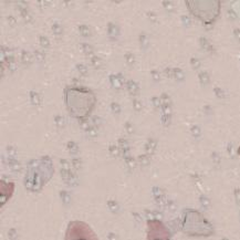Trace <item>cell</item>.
I'll return each mask as SVG.
<instances>
[{"label": "cell", "instance_id": "obj_28", "mask_svg": "<svg viewBox=\"0 0 240 240\" xmlns=\"http://www.w3.org/2000/svg\"><path fill=\"white\" fill-rule=\"evenodd\" d=\"M124 128H125V131L128 134H133L134 133V126H133V124L131 122H126L125 125H124Z\"/></svg>", "mask_w": 240, "mask_h": 240}, {"label": "cell", "instance_id": "obj_7", "mask_svg": "<svg viewBox=\"0 0 240 240\" xmlns=\"http://www.w3.org/2000/svg\"><path fill=\"white\" fill-rule=\"evenodd\" d=\"M20 58H21V62L22 64L24 65V66H29L30 64L32 63V57H31V54L29 53L28 51H24V50H22L21 51V54H20Z\"/></svg>", "mask_w": 240, "mask_h": 240}, {"label": "cell", "instance_id": "obj_32", "mask_svg": "<svg viewBox=\"0 0 240 240\" xmlns=\"http://www.w3.org/2000/svg\"><path fill=\"white\" fill-rule=\"evenodd\" d=\"M7 152L11 157L16 156V153H17V151H16V148H14V146H7Z\"/></svg>", "mask_w": 240, "mask_h": 240}, {"label": "cell", "instance_id": "obj_11", "mask_svg": "<svg viewBox=\"0 0 240 240\" xmlns=\"http://www.w3.org/2000/svg\"><path fill=\"white\" fill-rule=\"evenodd\" d=\"M10 185H11V183H8V187H10ZM14 191V189L8 191V188H7V194L9 195V197H11V196H12ZM5 200H6V198H5V183H3V182H1V206L5 205Z\"/></svg>", "mask_w": 240, "mask_h": 240}, {"label": "cell", "instance_id": "obj_16", "mask_svg": "<svg viewBox=\"0 0 240 240\" xmlns=\"http://www.w3.org/2000/svg\"><path fill=\"white\" fill-rule=\"evenodd\" d=\"M79 31H80L81 35H82V37H85V38H87V37L91 35V29L89 28L86 24H81V26L79 27Z\"/></svg>", "mask_w": 240, "mask_h": 240}, {"label": "cell", "instance_id": "obj_33", "mask_svg": "<svg viewBox=\"0 0 240 240\" xmlns=\"http://www.w3.org/2000/svg\"><path fill=\"white\" fill-rule=\"evenodd\" d=\"M7 21L9 22L10 26H16V24H17V20H16V18H14V16H8Z\"/></svg>", "mask_w": 240, "mask_h": 240}, {"label": "cell", "instance_id": "obj_9", "mask_svg": "<svg viewBox=\"0 0 240 240\" xmlns=\"http://www.w3.org/2000/svg\"><path fill=\"white\" fill-rule=\"evenodd\" d=\"M5 63L7 65V69L14 72L17 69V64H16V60H14V56H9V57H5Z\"/></svg>", "mask_w": 240, "mask_h": 240}, {"label": "cell", "instance_id": "obj_25", "mask_svg": "<svg viewBox=\"0 0 240 240\" xmlns=\"http://www.w3.org/2000/svg\"><path fill=\"white\" fill-rule=\"evenodd\" d=\"M111 110H112V112H113L114 114H120L121 111H122L121 105L119 103H116V102H112V103H111Z\"/></svg>", "mask_w": 240, "mask_h": 240}, {"label": "cell", "instance_id": "obj_4", "mask_svg": "<svg viewBox=\"0 0 240 240\" xmlns=\"http://www.w3.org/2000/svg\"><path fill=\"white\" fill-rule=\"evenodd\" d=\"M107 35H108L111 40H116L119 35H120L119 27L115 23H113V22H108L107 23Z\"/></svg>", "mask_w": 240, "mask_h": 240}, {"label": "cell", "instance_id": "obj_5", "mask_svg": "<svg viewBox=\"0 0 240 240\" xmlns=\"http://www.w3.org/2000/svg\"><path fill=\"white\" fill-rule=\"evenodd\" d=\"M126 89H127V91H128V93H129L132 96H136V95H138V93H140V86H138V84H137L135 81H133V80H128V81H126Z\"/></svg>", "mask_w": 240, "mask_h": 240}, {"label": "cell", "instance_id": "obj_1", "mask_svg": "<svg viewBox=\"0 0 240 240\" xmlns=\"http://www.w3.org/2000/svg\"><path fill=\"white\" fill-rule=\"evenodd\" d=\"M64 103L71 116L77 120H85L96 104V96L89 87L71 85L64 89Z\"/></svg>", "mask_w": 240, "mask_h": 240}, {"label": "cell", "instance_id": "obj_42", "mask_svg": "<svg viewBox=\"0 0 240 240\" xmlns=\"http://www.w3.org/2000/svg\"><path fill=\"white\" fill-rule=\"evenodd\" d=\"M164 3V6H165V8L166 9H168V10H172V5H170L169 2H163Z\"/></svg>", "mask_w": 240, "mask_h": 240}, {"label": "cell", "instance_id": "obj_15", "mask_svg": "<svg viewBox=\"0 0 240 240\" xmlns=\"http://www.w3.org/2000/svg\"><path fill=\"white\" fill-rule=\"evenodd\" d=\"M52 31H53V33H54L56 37H60V35H62V32H63V29H62L61 23L54 22V23L52 24Z\"/></svg>", "mask_w": 240, "mask_h": 240}, {"label": "cell", "instance_id": "obj_20", "mask_svg": "<svg viewBox=\"0 0 240 240\" xmlns=\"http://www.w3.org/2000/svg\"><path fill=\"white\" fill-rule=\"evenodd\" d=\"M54 123L58 127H63L65 125V119L62 115H56L54 116Z\"/></svg>", "mask_w": 240, "mask_h": 240}, {"label": "cell", "instance_id": "obj_43", "mask_svg": "<svg viewBox=\"0 0 240 240\" xmlns=\"http://www.w3.org/2000/svg\"><path fill=\"white\" fill-rule=\"evenodd\" d=\"M108 205H110V207H111L112 209H117V206H116V204H115V203H112V201H110V203H108Z\"/></svg>", "mask_w": 240, "mask_h": 240}, {"label": "cell", "instance_id": "obj_21", "mask_svg": "<svg viewBox=\"0 0 240 240\" xmlns=\"http://www.w3.org/2000/svg\"><path fill=\"white\" fill-rule=\"evenodd\" d=\"M79 124H80V127L82 128V129H84L85 132H87L90 128H91V124H90V122L87 121V119H85V120H80L79 121Z\"/></svg>", "mask_w": 240, "mask_h": 240}, {"label": "cell", "instance_id": "obj_12", "mask_svg": "<svg viewBox=\"0 0 240 240\" xmlns=\"http://www.w3.org/2000/svg\"><path fill=\"white\" fill-rule=\"evenodd\" d=\"M91 64L93 68H95V69H98V70L103 68V61H102V59L99 57H96V56L91 57Z\"/></svg>", "mask_w": 240, "mask_h": 240}, {"label": "cell", "instance_id": "obj_38", "mask_svg": "<svg viewBox=\"0 0 240 240\" xmlns=\"http://www.w3.org/2000/svg\"><path fill=\"white\" fill-rule=\"evenodd\" d=\"M174 73H175V77H176L177 79H182L183 78V73H182V71L178 70V69H175L174 70Z\"/></svg>", "mask_w": 240, "mask_h": 240}, {"label": "cell", "instance_id": "obj_27", "mask_svg": "<svg viewBox=\"0 0 240 240\" xmlns=\"http://www.w3.org/2000/svg\"><path fill=\"white\" fill-rule=\"evenodd\" d=\"M87 134H89V136L90 137H96L98 135H99V131H98V127L95 126H92L87 132H86Z\"/></svg>", "mask_w": 240, "mask_h": 240}, {"label": "cell", "instance_id": "obj_14", "mask_svg": "<svg viewBox=\"0 0 240 240\" xmlns=\"http://www.w3.org/2000/svg\"><path fill=\"white\" fill-rule=\"evenodd\" d=\"M80 49H81V51H83L86 56H92L93 54V51H94L93 48H92L89 43H82V44H80Z\"/></svg>", "mask_w": 240, "mask_h": 240}, {"label": "cell", "instance_id": "obj_41", "mask_svg": "<svg viewBox=\"0 0 240 240\" xmlns=\"http://www.w3.org/2000/svg\"><path fill=\"white\" fill-rule=\"evenodd\" d=\"M73 164L75 165V167H80V165H81V161L80 159H73Z\"/></svg>", "mask_w": 240, "mask_h": 240}, {"label": "cell", "instance_id": "obj_36", "mask_svg": "<svg viewBox=\"0 0 240 240\" xmlns=\"http://www.w3.org/2000/svg\"><path fill=\"white\" fill-rule=\"evenodd\" d=\"M147 17H148L149 19L152 20V21H155L156 19H157V17H156V14H154V12H152V11H148V12H147Z\"/></svg>", "mask_w": 240, "mask_h": 240}, {"label": "cell", "instance_id": "obj_39", "mask_svg": "<svg viewBox=\"0 0 240 240\" xmlns=\"http://www.w3.org/2000/svg\"><path fill=\"white\" fill-rule=\"evenodd\" d=\"M152 102H153V105L155 106V107H159V105H161V102H159V100L157 99V98H153Z\"/></svg>", "mask_w": 240, "mask_h": 240}, {"label": "cell", "instance_id": "obj_22", "mask_svg": "<svg viewBox=\"0 0 240 240\" xmlns=\"http://www.w3.org/2000/svg\"><path fill=\"white\" fill-rule=\"evenodd\" d=\"M39 42H40V45H41L42 48L48 49V48L50 47L49 39H48L47 37H44V35H40V37H39Z\"/></svg>", "mask_w": 240, "mask_h": 240}, {"label": "cell", "instance_id": "obj_17", "mask_svg": "<svg viewBox=\"0 0 240 240\" xmlns=\"http://www.w3.org/2000/svg\"><path fill=\"white\" fill-rule=\"evenodd\" d=\"M138 40H140V45H141L143 49L145 50L148 45V39H147V35H145L144 32H142L140 37H138Z\"/></svg>", "mask_w": 240, "mask_h": 240}, {"label": "cell", "instance_id": "obj_13", "mask_svg": "<svg viewBox=\"0 0 240 240\" xmlns=\"http://www.w3.org/2000/svg\"><path fill=\"white\" fill-rule=\"evenodd\" d=\"M33 54H35V60H37L39 63H42L43 61L45 60V53H44V51H42V50L35 49V51H33Z\"/></svg>", "mask_w": 240, "mask_h": 240}, {"label": "cell", "instance_id": "obj_45", "mask_svg": "<svg viewBox=\"0 0 240 240\" xmlns=\"http://www.w3.org/2000/svg\"><path fill=\"white\" fill-rule=\"evenodd\" d=\"M61 164L63 165V167H66V165H68V162H66V161H64V159H62V161H61Z\"/></svg>", "mask_w": 240, "mask_h": 240}, {"label": "cell", "instance_id": "obj_30", "mask_svg": "<svg viewBox=\"0 0 240 240\" xmlns=\"http://www.w3.org/2000/svg\"><path fill=\"white\" fill-rule=\"evenodd\" d=\"M110 153L112 154L113 156H119L120 155V148L117 147V146H115V145H111L110 146Z\"/></svg>", "mask_w": 240, "mask_h": 240}, {"label": "cell", "instance_id": "obj_2", "mask_svg": "<svg viewBox=\"0 0 240 240\" xmlns=\"http://www.w3.org/2000/svg\"><path fill=\"white\" fill-rule=\"evenodd\" d=\"M64 240H100L89 224L82 220H72L68 224Z\"/></svg>", "mask_w": 240, "mask_h": 240}, {"label": "cell", "instance_id": "obj_24", "mask_svg": "<svg viewBox=\"0 0 240 240\" xmlns=\"http://www.w3.org/2000/svg\"><path fill=\"white\" fill-rule=\"evenodd\" d=\"M66 146H68V149L70 151V152H71V153H72V154H74V153H77V152H78V151H79V146H78V145H77V143H74V142H72V141H71V142H69Z\"/></svg>", "mask_w": 240, "mask_h": 240}, {"label": "cell", "instance_id": "obj_26", "mask_svg": "<svg viewBox=\"0 0 240 240\" xmlns=\"http://www.w3.org/2000/svg\"><path fill=\"white\" fill-rule=\"evenodd\" d=\"M133 107H134V110L136 111V112H141L142 110H143L142 102H141V101H138V100L134 99V100H133Z\"/></svg>", "mask_w": 240, "mask_h": 240}, {"label": "cell", "instance_id": "obj_40", "mask_svg": "<svg viewBox=\"0 0 240 240\" xmlns=\"http://www.w3.org/2000/svg\"><path fill=\"white\" fill-rule=\"evenodd\" d=\"M200 81H201L203 83H207V81H208V77H207V74H206V73L200 74Z\"/></svg>", "mask_w": 240, "mask_h": 240}, {"label": "cell", "instance_id": "obj_35", "mask_svg": "<svg viewBox=\"0 0 240 240\" xmlns=\"http://www.w3.org/2000/svg\"><path fill=\"white\" fill-rule=\"evenodd\" d=\"M152 77H153V79H154L155 81H159V73H158L157 71H155V70L152 71Z\"/></svg>", "mask_w": 240, "mask_h": 240}, {"label": "cell", "instance_id": "obj_3", "mask_svg": "<svg viewBox=\"0 0 240 240\" xmlns=\"http://www.w3.org/2000/svg\"><path fill=\"white\" fill-rule=\"evenodd\" d=\"M110 82H111V84H112V86H113L115 90H121L123 87L125 81H124V77L121 73H119L116 75L111 74L110 75Z\"/></svg>", "mask_w": 240, "mask_h": 240}, {"label": "cell", "instance_id": "obj_23", "mask_svg": "<svg viewBox=\"0 0 240 240\" xmlns=\"http://www.w3.org/2000/svg\"><path fill=\"white\" fill-rule=\"evenodd\" d=\"M77 69H78V71L80 72V74L81 75H83V77H85V75H87V68H86V65H84V64L82 63H79L77 64Z\"/></svg>", "mask_w": 240, "mask_h": 240}, {"label": "cell", "instance_id": "obj_31", "mask_svg": "<svg viewBox=\"0 0 240 240\" xmlns=\"http://www.w3.org/2000/svg\"><path fill=\"white\" fill-rule=\"evenodd\" d=\"M138 159H140L141 164H143V165H146V164H148V162H149V158L147 155H141L138 157Z\"/></svg>", "mask_w": 240, "mask_h": 240}, {"label": "cell", "instance_id": "obj_18", "mask_svg": "<svg viewBox=\"0 0 240 240\" xmlns=\"http://www.w3.org/2000/svg\"><path fill=\"white\" fill-rule=\"evenodd\" d=\"M155 147H156V141L154 138H149L148 141H147V143H146V145H145L146 151H147L148 153H153L154 149H155Z\"/></svg>", "mask_w": 240, "mask_h": 240}, {"label": "cell", "instance_id": "obj_29", "mask_svg": "<svg viewBox=\"0 0 240 240\" xmlns=\"http://www.w3.org/2000/svg\"><path fill=\"white\" fill-rule=\"evenodd\" d=\"M91 121L93 122V124H94V126H95V127L100 126V125L102 124V122H103V120H102L100 116H98V115H95V116H92Z\"/></svg>", "mask_w": 240, "mask_h": 240}, {"label": "cell", "instance_id": "obj_8", "mask_svg": "<svg viewBox=\"0 0 240 240\" xmlns=\"http://www.w3.org/2000/svg\"><path fill=\"white\" fill-rule=\"evenodd\" d=\"M29 96H30V102H31L33 105L38 106L41 104V96H40V94H39L38 92L30 91Z\"/></svg>", "mask_w": 240, "mask_h": 240}, {"label": "cell", "instance_id": "obj_10", "mask_svg": "<svg viewBox=\"0 0 240 240\" xmlns=\"http://www.w3.org/2000/svg\"><path fill=\"white\" fill-rule=\"evenodd\" d=\"M119 145H120V148L122 149V153L124 157L126 158L127 157V153L129 151V145H128V142L125 140V138H120L119 140Z\"/></svg>", "mask_w": 240, "mask_h": 240}, {"label": "cell", "instance_id": "obj_6", "mask_svg": "<svg viewBox=\"0 0 240 240\" xmlns=\"http://www.w3.org/2000/svg\"><path fill=\"white\" fill-rule=\"evenodd\" d=\"M18 10H19V12H20V14H21L22 19L24 20V22H27V23H31V22L33 21V18H32V16H31L30 12L28 11V8L18 6Z\"/></svg>", "mask_w": 240, "mask_h": 240}, {"label": "cell", "instance_id": "obj_46", "mask_svg": "<svg viewBox=\"0 0 240 240\" xmlns=\"http://www.w3.org/2000/svg\"><path fill=\"white\" fill-rule=\"evenodd\" d=\"M194 133H195L196 135L199 133V129H198V127H194Z\"/></svg>", "mask_w": 240, "mask_h": 240}, {"label": "cell", "instance_id": "obj_44", "mask_svg": "<svg viewBox=\"0 0 240 240\" xmlns=\"http://www.w3.org/2000/svg\"><path fill=\"white\" fill-rule=\"evenodd\" d=\"M163 122H164L165 124H166V122H167V124H168V122H169V117H168V116H165V115H164V116H163Z\"/></svg>", "mask_w": 240, "mask_h": 240}, {"label": "cell", "instance_id": "obj_37", "mask_svg": "<svg viewBox=\"0 0 240 240\" xmlns=\"http://www.w3.org/2000/svg\"><path fill=\"white\" fill-rule=\"evenodd\" d=\"M162 100L164 101V104H165V105H168V104H169V102H170L169 98H168L166 94H163V95H162Z\"/></svg>", "mask_w": 240, "mask_h": 240}, {"label": "cell", "instance_id": "obj_34", "mask_svg": "<svg viewBox=\"0 0 240 240\" xmlns=\"http://www.w3.org/2000/svg\"><path fill=\"white\" fill-rule=\"evenodd\" d=\"M7 69V65L5 63V61H1L0 63V73H1V77H5V71Z\"/></svg>", "mask_w": 240, "mask_h": 240}, {"label": "cell", "instance_id": "obj_19", "mask_svg": "<svg viewBox=\"0 0 240 240\" xmlns=\"http://www.w3.org/2000/svg\"><path fill=\"white\" fill-rule=\"evenodd\" d=\"M124 59L126 60V63L131 66H133L135 64V56L131 52H126L125 56H124Z\"/></svg>", "mask_w": 240, "mask_h": 240}]
</instances>
